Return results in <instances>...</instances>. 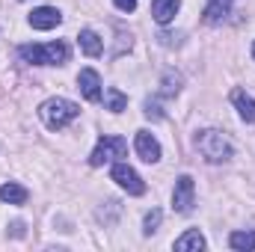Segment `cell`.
<instances>
[{"label":"cell","instance_id":"cell-13","mask_svg":"<svg viewBox=\"0 0 255 252\" xmlns=\"http://www.w3.org/2000/svg\"><path fill=\"white\" fill-rule=\"evenodd\" d=\"M77 42H80V51H83L86 57H101V54H104V42H101V36H98L95 30H80Z\"/></svg>","mask_w":255,"mask_h":252},{"label":"cell","instance_id":"cell-7","mask_svg":"<svg viewBox=\"0 0 255 252\" xmlns=\"http://www.w3.org/2000/svg\"><path fill=\"white\" fill-rule=\"evenodd\" d=\"M27 21H30L33 30H54L57 24H63V15H60V9H54V6H39V9L30 12Z\"/></svg>","mask_w":255,"mask_h":252},{"label":"cell","instance_id":"cell-19","mask_svg":"<svg viewBox=\"0 0 255 252\" xmlns=\"http://www.w3.org/2000/svg\"><path fill=\"white\" fill-rule=\"evenodd\" d=\"M160 220H163V214H160L157 208H151V211L145 214V220H142V232H145V235H154L157 226H160Z\"/></svg>","mask_w":255,"mask_h":252},{"label":"cell","instance_id":"cell-8","mask_svg":"<svg viewBox=\"0 0 255 252\" xmlns=\"http://www.w3.org/2000/svg\"><path fill=\"white\" fill-rule=\"evenodd\" d=\"M77 89L86 101H101V77L95 68H83L77 74Z\"/></svg>","mask_w":255,"mask_h":252},{"label":"cell","instance_id":"cell-18","mask_svg":"<svg viewBox=\"0 0 255 252\" xmlns=\"http://www.w3.org/2000/svg\"><path fill=\"white\" fill-rule=\"evenodd\" d=\"M104 101H107V110H110V113H122V110L128 107L125 92H122V89H116V86H110V89L104 92Z\"/></svg>","mask_w":255,"mask_h":252},{"label":"cell","instance_id":"cell-2","mask_svg":"<svg viewBox=\"0 0 255 252\" xmlns=\"http://www.w3.org/2000/svg\"><path fill=\"white\" fill-rule=\"evenodd\" d=\"M196 148H199V154H202L208 163H226V160H232V142L226 139L223 130H214V127L199 130Z\"/></svg>","mask_w":255,"mask_h":252},{"label":"cell","instance_id":"cell-14","mask_svg":"<svg viewBox=\"0 0 255 252\" xmlns=\"http://www.w3.org/2000/svg\"><path fill=\"white\" fill-rule=\"evenodd\" d=\"M27 196H30V193L21 187V184H15V181H6V184L0 187V202H6V205H24Z\"/></svg>","mask_w":255,"mask_h":252},{"label":"cell","instance_id":"cell-5","mask_svg":"<svg viewBox=\"0 0 255 252\" xmlns=\"http://www.w3.org/2000/svg\"><path fill=\"white\" fill-rule=\"evenodd\" d=\"M193 205H196V181L190 175H181L175 181V190H172V211L175 214H190Z\"/></svg>","mask_w":255,"mask_h":252},{"label":"cell","instance_id":"cell-4","mask_svg":"<svg viewBox=\"0 0 255 252\" xmlns=\"http://www.w3.org/2000/svg\"><path fill=\"white\" fill-rule=\"evenodd\" d=\"M125 154H128L125 136L110 133V136H101V139H98V145L92 148V154H89V166H104V163L119 160V157H125Z\"/></svg>","mask_w":255,"mask_h":252},{"label":"cell","instance_id":"cell-10","mask_svg":"<svg viewBox=\"0 0 255 252\" xmlns=\"http://www.w3.org/2000/svg\"><path fill=\"white\" fill-rule=\"evenodd\" d=\"M178 9H181V0H151V18L160 27H166L178 15Z\"/></svg>","mask_w":255,"mask_h":252},{"label":"cell","instance_id":"cell-22","mask_svg":"<svg viewBox=\"0 0 255 252\" xmlns=\"http://www.w3.org/2000/svg\"><path fill=\"white\" fill-rule=\"evenodd\" d=\"M253 57H255V45H253Z\"/></svg>","mask_w":255,"mask_h":252},{"label":"cell","instance_id":"cell-21","mask_svg":"<svg viewBox=\"0 0 255 252\" xmlns=\"http://www.w3.org/2000/svg\"><path fill=\"white\" fill-rule=\"evenodd\" d=\"M116 3V9H122V12H133L136 9V0H113Z\"/></svg>","mask_w":255,"mask_h":252},{"label":"cell","instance_id":"cell-9","mask_svg":"<svg viewBox=\"0 0 255 252\" xmlns=\"http://www.w3.org/2000/svg\"><path fill=\"white\" fill-rule=\"evenodd\" d=\"M133 145H136V154H139L145 163H157V160H160V142H157L148 130H136Z\"/></svg>","mask_w":255,"mask_h":252},{"label":"cell","instance_id":"cell-6","mask_svg":"<svg viewBox=\"0 0 255 252\" xmlns=\"http://www.w3.org/2000/svg\"><path fill=\"white\" fill-rule=\"evenodd\" d=\"M110 178H113L122 190H128L130 196H142V193H145V181H142V178L136 175V169L128 166V163H113Z\"/></svg>","mask_w":255,"mask_h":252},{"label":"cell","instance_id":"cell-16","mask_svg":"<svg viewBox=\"0 0 255 252\" xmlns=\"http://www.w3.org/2000/svg\"><path fill=\"white\" fill-rule=\"evenodd\" d=\"M229 247L238 252H253L255 250V232H232Z\"/></svg>","mask_w":255,"mask_h":252},{"label":"cell","instance_id":"cell-3","mask_svg":"<svg viewBox=\"0 0 255 252\" xmlns=\"http://www.w3.org/2000/svg\"><path fill=\"white\" fill-rule=\"evenodd\" d=\"M77 113H80V107H77L74 101H68V98H48V101L39 107L42 122H45V127H51V130H60V127H65L68 122H74Z\"/></svg>","mask_w":255,"mask_h":252},{"label":"cell","instance_id":"cell-20","mask_svg":"<svg viewBox=\"0 0 255 252\" xmlns=\"http://www.w3.org/2000/svg\"><path fill=\"white\" fill-rule=\"evenodd\" d=\"M142 107H145V110H142V113H145V116H148V119H151V122H160V119H163V110H160V107H157V104H154V101H145V104H142Z\"/></svg>","mask_w":255,"mask_h":252},{"label":"cell","instance_id":"cell-17","mask_svg":"<svg viewBox=\"0 0 255 252\" xmlns=\"http://www.w3.org/2000/svg\"><path fill=\"white\" fill-rule=\"evenodd\" d=\"M178 92H181V74L166 71L163 80H160V95H163V98H175Z\"/></svg>","mask_w":255,"mask_h":252},{"label":"cell","instance_id":"cell-12","mask_svg":"<svg viewBox=\"0 0 255 252\" xmlns=\"http://www.w3.org/2000/svg\"><path fill=\"white\" fill-rule=\"evenodd\" d=\"M232 104L238 107V113H241V119L247 125H255V98L253 95H247L244 89H235L232 92Z\"/></svg>","mask_w":255,"mask_h":252},{"label":"cell","instance_id":"cell-15","mask_svg":"<svg viewBox=\"0 0 255 252\" xmlns=\"http://www.w3.org/2000/svg\"><path fill=\"white\" fill-rule=\"evenodd\" d=\"M175 250L178 252H190V250H205V238H202V232L199 229H190V232H184L178 241H175Z\"/></svg>","mask_w":255,"mask_h":252},{"label":"cell","instance_id":"cell-11","mask_svg":"<svg viewBox=\"0 0 255 252\" xmlns=\"http://www.w3.org/2000/svg\"><path fill=\"white\" fill-rule=\"evenodd\" d=\"M232 6H235V0H208L202 15H205L208 24H223L232 15Z\"/></svg>","mask_w":255,"mask_h":252},{"label":"cell","instance_id":"cell-1","mask_svg":"<svg viewBox=\"0 0 255 252\" xmlns=\"http://www.w3.org/2000/svg\"><path fill=\"white\" fill-rule=\"evenodd\" d=\"M18 54L30 65H65L71 51L65 42H48V45H21Z\"/></svg>","mask_w":255,"mask_h":252}]
</instances>
